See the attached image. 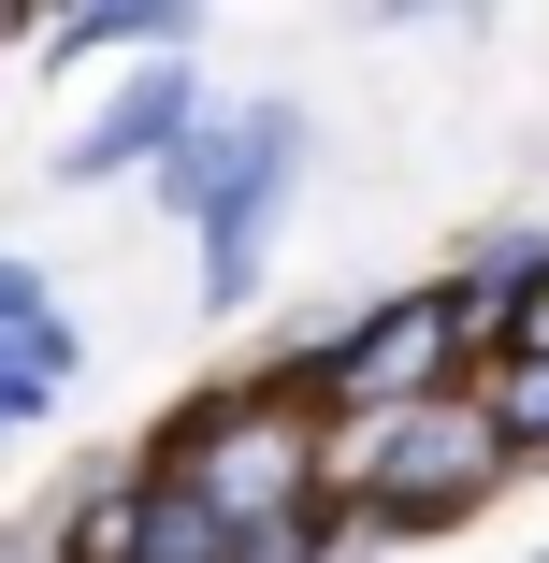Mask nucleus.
Masks as SVG:
<instances>
[{"label":"nucleus","instance_id":"f257e3e1","mask_svg":"<svg viewBox=\"0 0 549 563\" xmlns=\"http://www.w3.org/2000/svg\"><path fill=\"white\" fill-rule=\"evenodd\" d=\"M275 174H289V101H261L246 131H217V145H188L174 159V202L217 232V289H246V261H261V202H275Z\"/></svg>","mask_w":549,"mask_h":563},{"label":"nucleus","instance_id":"f03ea898","mask_svg":"<svg viewBox=\"0 0 549 563\" xmlns=\"http://www.w3.org/2000/svg\"><path fill=\"white\" fill-rule=\"evenodd\" d=\"M492 448H506V419H477V405H419V419L376 448V492H391V520H449V506L492 477Z\"/></svg>","mask_w":549,"mask_h":563},{"label":"nucleus","instance_id":"7ed1b4c3","mask_svg":"<svg viewBox=\"0 0 549 563\" xmlns=\"http://www.w3.org/2000/svg\"><path fill=\"white\" fill-rule=\"evenodd\" d=\"M289 492H304V448H289L275 419H232V433L202 448V506H217V520L275 534V520H289Z\"/></svg>","mask_w":549,"mask_h":563},{"label":"nucleus","instance_id":"20e7f679","mask_svg":"<svg viewBox=\"0 0 549 563\" xmlns=\"http://www.w3.org/2000/svg\"><path fill=\"white\" fill-rule=\"evenodd\" d=\"M449 303H391V318H362V347L333 362V390H362V405H405V390H433L449 376Z\"/></svg>","mask_w":549,"mask_h":563},{"label":"nucleus","instance_id":"39448f33","mask_svg":"<svg viewBox=\"0 0 549 563\" xmlns=\"http://www.w3.org/2000/svg\"><path fill=\"white\" fill-rule=\"evenodd\" d=\"M145 145H188V73H160V87H131L117 117H101V131L73 145V174H117V159H145Z\"/></svg>","mask_w":549,"mask_h":563},{"label":"nucleus","instance_id":"423d86ee","mask_svg":"<svg viewBox=\"0 0 549 563\" xmlns=\"http://www.w3.org/2000/svg\"><path fill=\"white\" fill-rule=\"evenodd\" d=\"M145 520H160V492H87L73 506V563H145Z\"/></svg>","mask_w":549,"mask_h":563},{"label":"nucleus","instance_id":"0eeeda50","mask_svg":"<svg viewBox=\"0 0 549 563\" xmlns=\"http://www.w3.org/2000/svg\"><path fill=\"white\" fill-rule=\"evenodd\" d=\"M145 563H217V506H202V492H160V520H145Z\"/></svg>","mask_w":549,"mask_h":563},{"label":"nucleus","instance_id":"6e6552de","mask_svg":"<svg viewBox=\"0 0 549 563\" xmlns=\"http://www.w3.org/2000/svg\"><path fill=\"white\" fill-rule=\"evenodd\" d=\"M101 44H174V15H73L58 58H101Z\"/></svg>","mask_w":549,"mask_h":563},{"label":"nucleus","instance_id":"1a4fd4ad","mask_svg":"<svg viewBox=\"0 0 549 563\" xmlns=\"http://www.w3.org/2000/svg\"><path fill=\"white\" fill-rule=\"evenodd\" d=\"M506 433H535V448H549V362H520V390H506Z\"/></svg>","mask_w":549,"mask_h":563},{"label":"nucleus","instance_id":"9d476101","mask_svg":"<svg viewBox=\"0 0 549 563\" xmlns=\"http://www.w3.org/2000/svg\"><path fill=\"white\" fill-rule=\"evenodd\" d=\"M520 362H549V261L520 275Z\"/></svg>","mask_w":549,"mask_h":563},{"label":"nucleus","instance_id":"9b49d317","mask_svg":"<svg viewBox=\"0 0 549 563\" xmlns=\"http://www.w3.org/2000/svg\"><path fill=\"white\" fill-rule=\"evenodd\" d=\"M232 563H318V534H304V520H275V534H246Z\"/></svg>","mask_w":549,"mask_h":563},{"label":"nucleus","instance_id":"f8f14e48","mask_svg":"<svg viewBox=\"0 0 549 563\" xmlns=\"http://www.w3.org/2000/svg\"><path fill=\"white\" fill-rule=\"evenodd\" d=\"M30 318H44V289H30L15 261H0V347H15V332H30Z\"/></svg>","mask_w":549,"mask_h":563}]
</instances>
